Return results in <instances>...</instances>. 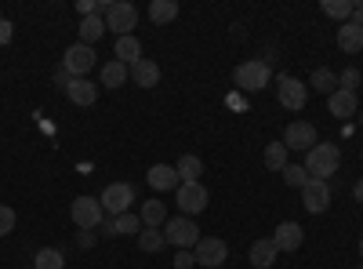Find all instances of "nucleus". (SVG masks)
<instances>
[{"label": "nucleus", "mask_w": 363, "mask_h": 269, "mask_svg": "<svg viewBox=\"0 0 363 269\" xmlns=\"http://www.w3.org/2000/svg\"><path fill=\"white\" fill-rule=\"evenodd\" d=\"M342 168V149L338 146H330V142H316L309 153H306V171H309V178H327L335 175Z\"/></svg>", "instance_id": "f257e3e1"}, {"label": "nucleus", "mask_w": 363, "mask_h": 269, "mask_svg": "<svg viewBox=\"0 0 363 269\" xmlns=\"http://www.w3.org/2000/svg\"><path fill=\"white\" fill-rule=\"evenodd\" d=\"M164 236H167V244H174L178 251H189V248L200 244V229H196V222H193L189 215L167 219V222H164Z\"/></svg>", "instance_id": "f03ea898"}, {"label": "nucleus", "mask_w": 363, "mask_h": 269, "mask_svg": "<svg viewBox=\"0 0 363 269\" xmlns=\"http://www.w3.org/2000/svg\"><path fill=\"white\" fill-rule=\"evenodd\" d=\"M233 80H236V87H244V92H262V87H269V66L262 58H247V62L236 66Z\"/></svg>", "instance_id": "7ed1b4c3"}, {"label": "nucleus", "mask_w": 363, "mask_h": 269, "mask_svg": "<svg viewBox=\"0 0 363 269\" xmlns=\"http://www.w3.org/2000/svg\"><path fill=\"white\" fill-rule=\"evenodd\" d=\"M138 26V8L128 4V0H116L106 11V29H113L116 37H131V29Z\"/></svg>", "instance_id": "20e7f679"}, {"label": "nucleus", "mask_w": 363, "mask_h": 269, "mask_svg": "<svg viewBox=\"0 0 363 269\" xmlns=\"http://www.w3.org/2000/svg\"><path fill=\"white\" fill-rule=\"evenodd\" d=\"M99 204H102V212L106 215H124L128 207L135 204V186H128V182H113V186H106V193L99 197Z\"/></svg>", "instance_id": "39448f33"}, {"label": "nucleus", "mask_w": 363, "mask_h": 269, "mask_svg": "<svg viewBox=\"0 0 363 269\" xmlns=\"http://www.w3.org/2000/svg\"><path fill=\"white\" fill-rule=\"evenodd\" d=\"M69 215H73V222H77L80 229H95V226H102V219H106L102 204H99L95 197H77V200L69 204Z\"/></svg>", "instance_id": "423d86ee"}, {"label": "nucleus", "mask_w": 363, "mask_h": 269, "mask_svg": "<svg viewBox=\"0 0 363 269\" xmlns=\"http://www.w3.org/2000/svg\"><path fill=\"white\" fill-rule=\"evenodd\" d=\"M193 255H196V265L218 269V265H225L229 248H225V241H218V236H200V244L193 248Z\"/></svg>", "instance_id": "0eeeda50"}, {"label": "nucleus", "mask_w": 363, "mask_h": 269, "mask_svg": "<svg viewBox=\"0 0 363 269\" xmlns=\"http://www.w3.org/2000/svg\"><path fill=\"white\" fill-rule=\"evenodd\" d=\"M62 66L69 77H84L95 70V48H87V44H73L66 48V58H62Z\"/></svg>", "instance_id": "6e6552de"}, {"label": "nucleus", "mask_w": 363, "mask_h": 269, "mask_svg": "<svg viewBox=\"0 0 363 269\" xmlns=\"http://www.w3.org/2000/svg\"><path fill=\"white\" fill-rule=\"evenodd\" d=\"M178 207H182V215H200L203 207H207V190L203 182H182L178 186Z\"/></svg>", "instance_id": "1a4fd4ad"}, {"label": "nucleus", "mask_w": 363, "mask_h": 269, "mask_svg": "<svg viewBox=\"0 0 363 269\" xmlns=\"http://www.w3.org/2000/svg\"><path fill=\"white\" fill-rule=\"evenodd\" d=\"M301 200H306V212L309 215H323L330 207V186L323 182V178H309L306 190H301Z\"/></svg>", "instance_id": "9d476101"}, {"label": "nucleus", "mask_w": 363, "mask_h": 269, "mask_svg": "<svg viewBox=\"0 0 363 269\" xmlns=\"http://www.w3.org/2000/svg\"><path fill=\"white\" fill-rule=\"evenodd\" d=\"M277 95H280V106H284V109H301V106L309 102V84H301V80H294V77H280Z\"/></svg>", "instance_id": "9b49d317"}, {"label": "nucleus", "mask_w": 363, "mask_h": 269, "mask_svg": "<svg viewBox=\"0 0 363 269\" xmlns=\"http://www.w3.org/2000/svg\"><path fill=\"white\" fill-rule=\"evenodd\" d=\"M284 146H287V149H301V153H309V149L316 146V128L306 124V121L287 124V131H284Z\"/></svg>", "instance_id": "f8f14e48"}, {"label": "nucleus", "mask_w": 363, "mask_h": 269, "mask_svg": "<svg viewBox=\"0 0 363 269\" xmlns=\"http://www.w3.org/2000/svg\"><path fill=\"white\" fill-rule=\"evenodd\" d=\"M301 241H306V229H301L298 222H280L277 233H272V244H277V251H298Z\"/></svg>", "instance_id": "ddd939ff"}, {"label": "nucleus", "mask_w": 363, "mask_h": 269, "mask_svg": "<svg viewBox=\"0 0 363 269\" xmlns=\"http://www.w3.org/2000/svg\"><path fill=\"white\" fill-rule=\"evenodd\" d=\"M66 95H69V102H73V106H95L99 87L91 84L87 77H73V80L66 84Z\"/></svg>", "instance_id": "4468645a"}, {"label": "nucleus", "mask_w": 363, "mask_h": 269, "mask_svg": "<svg viewBox=\"0 0 363 269\" xmlns=\"http://www.w3.org/2000/svg\"><path fill=\"white\" fill-rule=\"evenodd\" d=\"M145 178H149V186L160 190V193H167V190H178V186H182V178H178V171H174L171 164H153Z\"/></svg>", "instance_id": "2eb2a0df"}, {"label": "nucleus", "mask_w": 363, "mask_h": 269, "mask_svg": "<svg viewBox=\"0 0 363 269\" xmlns=\"http://www.w3.org/2000/svg\"><path fill=\"white\" fill-rule=\"evenodd\" d=\"M131 80L138 87H157L160 84V66L153 62V58H138V62L131 66Z\"/></svg>", "instance_id": "dca6fc26"}, {"label": "nucleus", "mask_w": 363, "mask_h": 269, "mask_svg": "<svg viewBox=\"0 0 363 269\" xmlns=\"http://www.w3.org/2000/svg\"><path fill=\"white\" fill-rule=\"evenodd\" d=\"M327 109L335 113V116H356V92L338 87L335 95H327Z\"/></svg>", "instance_id": "f3484780"}, {"label": "nucleus", "mask_w": 363, "mask_h": 269, "mask_svg": "<svg viewBox=\"0 0 363 269\" xmlns=\"http://www.w3.org/2000/svg\"><path fill=\"white\" fill-rule=\"evenodd\" d=\"M338 48H342L345 55H356V51L363 48V29H359L356 22H342V26H338Z\"/></svg>", "instance_id": "a211bd4d"}, {"label": "nucleus", "mask_w": 363, "mask_h": 269, "mask_svg": "<svg viewBox=\"0 0 363 269\" xmlns=\"http://www.w3.org/2000/svg\"><path fill=\"white\" fill-rule=\"evenodd\" d=\"M99 77H102V87H124L131 80V66H124V62H116V58H113V62L102 66Z\"/></svg>", "instance_id": "6ab92c4d"}, {"label": "nucleus", "mask_w": 363, "mask_h": 269, "mask_svg": "<svg viewBox=\"0 0 363 269\" xmlns=\"http://www.w3.org/2000/svg\"><path fill=\"white\" fill-rule=\"evenodd\" d=\"M277 255L280 251H277V244H272V241H255L251 244V265L255 269H269L272 262H277Z\"/></svg>", "instance_id": "aec40b11"}, {"label": "nucleus", "mask_w": 363, "mask_h": 269, "mask_svg": "<svg viewBox=\"0 0 363 269\" xmlns=\"http://www.w3.org/2000/svg\"><path fill=\"white\" fill-rule=\"evenodd\" d=\"M138 58H142V44H138V37H116V62L135 66Z\"/></svg>", "instance_id": "412c9836"}, {"label": "nucleus", "mask_w": 363, "mask_h": 269, "mask_svg": "<svg viewBox=\"0 0 363 269\" xmlns=\"http://www.w3.org/2000/svg\"><path fill=\"white\" fill-rule=\"evenodd\" d=\"M174 171H178V178H182V182H200V175H203V164H200V157L186 153V157H178Z\"/></svg>", "instance_id": "4be33fe9"}, {"label": "nucleus", "mask_w": 363, "mask_h": 269, "mask_svg": "<svg viewBox=\"0 0 363 269\" xmlns=\"http://www.w3.org/2000/svg\"><path fill=\"white\" fill-rule=\"evenodd\" d=\"M142 226H149V229H160L164 222H167V207L160 204V200H149V204H142Z\"/></svg>", "instance_id": "5701e85b"}, {"label": "nucleus", "mask_w": 363, "mask_h": 269, "mask_svg": "<svg viewBox=\"0 0 363 269\" xmlns=\"http://www.w3.org/2000/svg\"><path fill=\"white\" fill-rule=\"evenodd\" d=\"M106 33V18H99V15H87L84 22H80V44H95L99 37Z\"/></svg>", "instance_id": "b1692460"}, {"label": "nucleus", "mask_w": 363, "mask_h": 269, "mask_svg": "<svg viewBox=\"0 0 363 269\" xmlns=\"http://www.w3.org/2000/svg\"><path fill=\"white\" fill-rule=\"evenodd\" d=\"M138 248H142V251H149V255L164 251V248H167V236H164V229H149V226H145V229L138 233Z\"/></svg>", "instance_id": "393cba45"}, {"label": "nucleus", "mask_w": 363, "mask_h": 269, "mask_svg": "<svg viewBox=\"0 0 363 269\" xmlns=\"http://www.w3.org/2000/svg\"><path fill=\"white\" fill-rule=\"evenodd\" d=\"M149 18H153L157 26L174 22L178 18V4H174V0H153V4H149Z\"/></svg>", "instance_id": "a878e982"}, {"label": "nucleus", "mask_w": 363, "mask_h": 269, "mask_svg": "<svg viewBox=\"0 0 363 269\" xmlns=\"http://www.w3.org/2000/svg\"><path fill=\"white\" fill-rule=\"evenodd\" d=\"M287 153H291V149H287L284 142H269V149H265V168H269V171H284V168H287Z\"/></svg>", "instance_id": "bb28decb"}, {"label": "nucleus", "mask_w": 363, "mask_h": 269, "mask_svg": "<svg viewBox=\"0 0 363 269\" xmlns=\"http://www.w3.org/2000/svg\"><path fill=\"white\" fill-rule=\"evenodd\" d=\"M352 4L356 0H323V15L327 18H352Z\"/></svg>", "instance_id": "cd10ccee"}, {"label": "nucleus", "mask_w": 363, "mask_h": 269, "mask_svg": "<svg viewBox=\"0 0 363 269\" xmlns=\"http://www.w3.org/2000/svg\"><path fill=\"white\" fill-rule=\"evenodd\" d=\"M309 84L316 87V92H323V95H335V92H338V77L330 73V70H316Z\"/></svg>", "instance_id": "c85d7f7f"}, {"label": "nucleus", "mask_w": 363, "mask_h": 269, "mask_svg": "<svg viewBox=\"0 0 363 269\" xmlns=\"http://www.w3.org/2000/svg\"><path fill=\"white\" fill-rule=\"evenodd\" d=\"M113 222H116V236H120V233H124V236H131V233H135V236H138V233L145 229V226H142V219H138V215H131V212L116 215Z\"/></svg>", "instance_id": "c756f323"}, {"label": "nucleus", "mask_w": 363, "mask_h": 269, "mask_svg": "<svg viewBox=\"0 0 363 269\" xmlns=\"http://www.w3.org/2000/svg\"><path fill=\"white\" fill-rule=\"evenodd\" d=\"M62 251H55V248H44V251H37V258H33V269H62Z\"/></svg>", "instance_id": "7c9ffc66"}, {"label": "nucleus", "mask_w": 363, "mask_h": 269, "mask_svg": "<svg viewBox=\"0 0 363 269\" xmlns=\"http://www.w3.org/2000/svg\"><path fill=\"white\" fill-rule=\"evenodd\" d=\"M284 182L294 186V190H306V182H309L306 164H287V168H284Z\"/></svg>", "instance_id": "2f4dec72"}, {"label": "nucleus", "mask_w": 363, "mask_h": 269, "mask_svg": "<svg viewBox=\"0 0 363 269\" xmlns=\"http://www.w3.org/2000/svg\"><path fill=\"white\" fill-rule=\"evenodd\" d=\"M11 229H15V212L8 204H0V236H8Z\"/></svg>", "instance_id": "473e14b6"}, {"label": "nucleus", "mask_w": 363, "mask_h": 269, "mask_svg": "<svg viewBox=\"0 0 363 269\" xmlns=\"http://www.w3.org/2000/svg\"><path fill=\"white\" fill-rule=\"evenodd\" d=\"M338 87H345V92H356V87H359V73H356V70H345V73L338 77Z\"/></svg>", "instance_id": "72a5a7b5"}, {"label": "nucleus", "mask_w": 363, "mask_h": 269, "mask_svg": "<svg viewBox=\"0 0 363 269\" xmlns=\"http://www.w3.org/2000/svg\"><path fill=\"white\" fill-rule=\"evenodd\" d=\"M189 265H196V255L193 251H178L174 255V269H189Z\"/></svg>", "instance_id": "f704fd0d"}, {"label": "nucleus", "mask_w": 363, "mask_h": 269, "mask_svg": "<svg viewBox=\"0 0 363 269\" xmlns=\"http://www.w3.org/2000/svg\"><path fill=\"white\" fill-rule=\"evenodd\" d=\"M349 22H356L359 29H363V0H356V4H352V18Z\"/></svg>", "instance_id": "c9c22d12"}, {"label": "nucleus", "mask_w": 363, "mask_h": 269, "mask_svg": "<svg viewBox=\"0 0 363 269\" xmlns=\"http://www.w3.org/2000/svg\"><path fill=\"white\" fill-rule=\"evenodd\" d=\"M11 40V22H0V44Z\"/></svg>", "instance_id": "e433bc0d"}, {"label": "nucleus", "mask_w": 363, "mask_h": 269, "mask_svg": "<svg viewBox=\"0 0 363 269\" xmlns=\"http://www.w3.org/2000/svg\"><path fill=\"white\" fill-rule=\"evenodd\" d=\"M352 197H356V200L363 204V178H359V182H356V186H352Z\"/></svg>", "instance_id": "4c0bfd02"}, {"label": "nucleus", "mask_w": 363, "mask_h": 269, "mask_svg": "<svg viewBox=\"0 0 363 269\" xmlns=\"http://www.w3.org/2000/svg\"><path fill=\"white\" fill-rule=\"evenodd\" d=\"M359 258H363V236H359Z\"/></svg>", "instance_id": "58836bf2"}, {"label": "nucleus", "mask_w": 363, "mask_h": 269, "mask_svg": "<svg viewBox=\"0 0 363 269\" xmlns=\"http://www.w3.org/2000/svg\"><path fill=\"white\" fill-rule=\"evenodd\" d=\"M359 269H363V265H359Z\"/></svg>", "instance_id": "ea45409f"}]
</instances>
